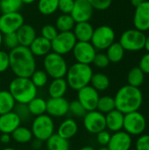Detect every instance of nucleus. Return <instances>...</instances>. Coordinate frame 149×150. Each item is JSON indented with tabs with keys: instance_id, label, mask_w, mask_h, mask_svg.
<instances>
[{
	"instance_id": "obj_20",
	"label": "nucleus",
	"mask_w": 149,
	"mask_h": 150,
	"mask_svg": "<svg viewBox=\"0 0 149 150\" xmlns=\"http://www.w3.org/2000/svg\"><path fill=\"white\" fill-rule=\"evenodd\" d=\"M125 114L117 109L105 114V124L106 128L113 133L123 130Z\"/></svg>"
},
{
	"instance_id": "obj_40",
	"label": "nucleus",
	"mask_w": 149,
	"mask_h": 150,
	"mask_svg": "<svg viewBox=\"0 0 149 150\" xmlns=\"http://www.w3.org/2000/svg\"><path fill=\"white\" fill-rule=\"evenodd\" d=\"M13 111L19 117V119L21 120L22 122H25V121L29 120V119L32 116L29 112L28 106L25 104H16Z\"/></svg>"
},
{
	"instance_id": "obj_51",
	"label": "nucleus",
	"mask_w": 149,
	"mask_h": 150,
	"mask_svg": "<svg viewBox=\"0 0 149 150\" xmlns=\"http://www.w3.org/2000/svg\"><path fill=\"white\" fill-rule=\"evenodd\" d=\"M141 3H142V2H141V0H131V4H132L135 8H136L137 6H139Z\"/></svg>"
},
{
	"instance_id": "obj_14",
	"label": "nucleus",
	"mask_w": 149,
	"mask_h": 150,
	"mask_svg": "<svg viewBox=\"0 0 149 150\" xmlns=\"http://www.w3.org/2000/svg\"><path fill=\"white\" fill-rule=\"evenodd\" d=\"M99 98V92L91 85H87L77 91V100L82 104L86 112L97 110Z\"/></svg>"
},
{
	"instance_id": "obj_26",
	"label": "nucleus",
	"mask_w": 149,
	"mask_h": 150,
	"mask_svg": "<svg viewBox=\"0 0 149 150\" xmlns=\"http://www.w3.org/2000/svg\"><path fill=\"white\" fill-rule=\"evenodd\" d=\"M47 150H69L70 144L68 140H66L57 134H54L46 141Z\"/></svg>"
},
{
	"instance_id": "obj_16",
	"label": "nucleus",
	"mask_w": 149,
	"mask_h": 150,
	"mask_svg": "<svg viewBox=\"0 0 149 150\" xmlns=\"http://www.w3.org/2000/svg\"><path fill=\"white\" fill-rule=\"evenodd\" d=\"M69 102L63 98H50L47 100V114L52 118H61L68 113Z\"/></svg>"
},
{
	"instance_id": "obj_21",
	"label": "nucleus",
	"mask_w": 149,
	"mask_h": 150,
	"mask_svg": "<svg viewBox=\"0 0 149 150\" xmlns=\"http://www.w3.org/2000/svg\"><path fill=\"white\" fill-rule=\"evenodd\" d=\"M73 33L77 41H83V42H90L94 28L92 25L89 22H80L76 23Z\"/></svg>"
},
{
	"instance_id": "obj_44",
	"label": "nucleus",
	"mask_w": 149,
	"mask_h": 150,
	"mask_svg": "<svg viewBox=\"0 0 149 150\" xmlns=\"http://www.w3.org/2000/svg\"><path fill=\"white\" fill-rule=\"evenodd\" d=\"M93 9L98 11H105L112 5V0H88Z\"/></svg>"
},
{
	"instance_id": "obj_56",
	"label": "nucleus",
	"mask_w": 149,
	"mask_h": 150,
	"mask_svg": "<svg viewBox=\"0 0 149 150\" xmlns=\"http://www.w3.org/2000/svg\"><path fill=\"white\" fill-rule=\"evenodd\" d=\"M3 150H17V149H13V148H11V147H7V148H4Z\"/></svg>"
},
{
	"instance_id": "obj_22",
	"label": "nucleus",
	"mask_w": 149,
	"mask_h": 150,
	"mask_svg": "<svg viewBox=\"0 0 149 150\" xmlns=\"http://www.w3.org/2000/svg\"><path fill=\"white\" fill-rule=\"evenodd\" d=\"M29 49L34 56H46L47 54L52 52L51 41L43 38L42 36L36 37L29 46Z\"/></svg>"
},
{
	"instance_id": "obj_11",
	"label": "nucleus",
	"mask_w": 149,
	"mask_h": 150,
	"mask_svg": "<svg viewBox=\"0 0 149 150\" xmlns=\"http://www.w3.org/2000/svg\"><path fill=\"white\" fill-rule=\"evenodd\" d=\"M25 24L24 17L21 13H2L0 16V32L2 34L16 33Z\"/></svg>"
},
{
	"instance_id": "obj_8",
	"label": "nucleus",
	"mask_w": 149,
	"mask_h": 150,
	"mask_svg": "<svg viewBox=\"0 0 149 150\" xmlns=\"http://www.w3.org/2000/svg\"><path fill=\"white\" fill-rule=\"evenodd\" d=\"M147 127L145 116L139 111L125 114L123 130L131 136L141 135Z\"/></svg>"
},
{
	"instance_id": "obj_34",
	"label": "nucleus",
	"mask_w": 149,
	"mask_h": 150,
	"mask_svg": "<svg viewBox=\"0 0 149 150\" xmlns=\"http://www.w3.org/2000/svg\"><path fill=\"white\" fill-rule=\"evenodd\" d=\"M59 0H39L38 10L40 13L45 16L54 14L58 10Z\"/></svg>"
},
{
	"instance_id": "obj_36",
	"label": "nucleus",
	"mask_w": 149,
	"mask_h": 150,
	"mask_svg": "<svg viewBox=\"0 0 149 150\" xmlns=\"http://www.w3.org/2000/svg\"><path fill=\"white\" fill-rule=\"evenodd\" d=\"M22 5L21 0H0V11L2 13L18 12Z\"/></svg>"
},
{
	"instance_id": "obj_29",
	"label": "nucleus",
	"mask_w": 149,
	"mask_h": 150,
	"mask_svg": "<svg viewBox=\"0 0 149 150\" xmlns=\"http://www.w3.org/2000/svg\"><path fill=\"white\" fill-rule=\"evenodd\" d=\"M11 136L14 142H16L17 143H19V144L28 143L32 141V139L33 137L31 129H29L25 127H22V126H19L11 134Z\"/></svg>"
},
{
	"instance_id": "obj_33",
	"label": "nucleus",
	"mask_w": 149,
	"mask_h": 150,
	"mask_svg": "<svg viewBox=\"0 0 149 150\" xmlns=\"http://www.w3.org/2000/svg\"><path fill=\"white\" fill-rule=\"evenodd\" d=\"M145 80V74L140 67H134L130 69L127 74V83L129 85L139 88L141 86Z\"/></svg>"
},
{
	"instance_id": "obj_55",
	"label": "nucleus",
	"mask_w": 149,
	"mask_h": 150,
	"mask_svg": "<svg viewBox=\"0 0 149 150\" xmlns=\"http://www.w3.org/2000/svg\"><path fill=\"white\" fill-rule=\"evenodd\" d=\"M2 45H3V34H2V33L0 32V47H1Z\"/></svg>"
},
{
	"instance_id": "obj_27",
	"label": "nucleus",
	"mask_w": 149,
	"mask_h": 150,
	"mask_svg": "<svg viewBox=\"0 0 149 150\" xmlns=\"http://www.w3.org/2000/svg\"><path fill=\"white\" fill-rule=\"evenodd\" d=\"M16 104L9 91H0V115L12 112Z\"/></svg>"
},
{
	"instance_id": "obj_9",
	"label": "nucleus",
	"mask_w": 149,
	"mask_h": 150,
	"mask_svg": "<svg viewBox=\"0 0 149 150\" xmlns=\"http://www.w3.org/2000/svg\"><path fill=\"white\" fill-rule=\"evenodd\" d=\"M115 40V32L109 25H100L94 29L90 43L96 50H106Z\"/></svg>"
},
{
	"instance_id": "obj_10",
	"label": "nucleus",
	"mask_w": 149,
	"mask_h": 150,
	"mask_svg": "<svg viewBox=\"0 0 149 150\" xmlns=\"http://www.w3.org/2000/svg\"><path fill=\"white\" fill-rule=\"evenodd\" d=\"M77 40L73 32H59L55 38L51 40L52 52L64 55L72 52Z\"/></svg>"
},
{
	"instance_id": "obj_2",
	"label": "nucleus",
	"mask_w": 149,
	"mask_h": 150,
	"mask_svg": "<svg viewBox=\"0 0 149 150\" xmlns=\"http://www.w3.org/2000/svg\"><path fill=\"white\" fill-rule=\"evenodd\" d=\"M114 101L116 109L126 114L139 111L143 102V95L140 88L126 84L117 91Z\"/></svg>"
},
{
	"instance_id": "obj_50",
	"label": "nucleus",
	"mask_w": 149,
	"mask_h": 150,
	"mask_svg": "<svg viewBox=\"0 0 149 150\" xmlns=\"http://www.w3.org/2000/svg\"><path fill=\"white\" fill-rule=\"evenodd\" d=\"M42 144H43L42 141L38 140V139H34L32 142V148L34 150H40L42 148Z\"/></svg>"
},
{
	"instance_id": "obj_59",
	"label": "nucleus",
	"mask_w": 149,
	"mask_h": 150,
	"mask_svg": "<svg viewBox=\"0 0 149 150\" xmlns=\"http://www.w3.org/2000/svg\"><path fill=\"white\" fill-rule=\"evenodd\" d=\"M31 150H34V149H31Z\"/></svg>"
},
{
	"instance_id": "obj_7",
	"label": "nucleus",
	"mask_w": 149,
	"mask_h": 150,
	"mask_svg": "<svg viewBox=\"0 0 149 150\" xmlns=\"http://www.w3.org/2000/svg\"><path fill=\"white\" fill-rule=\"evenodd\" d=\"M146 35L144 32L137 29H129L125 31L119 39V44L125 51L137 52L141 51L145 47Z\"/></svg>"
},
{
	"instance_id": "obj_46",
	"label": "nucleus",
	"mask_w": 149,
	"mask_h": 150,
	"mask_svg": "<svg viewBox=\"0 0 149 150\" xmlns=\"http://www.w3.org/2000/svg\"><path fill=\"white\" fill-rule=\"evenodd\" d=\"M112 134L107 130H103L97 134V142L101 147H107L110 140H111Z\"/></svg>"
},
{
	"instance_id": "obj_53",
	"label": "nucleus",
	"mask_w": 149,
	"mask_h": 150,
	"mask_svg": "<svg viewBox=\"0 0 149 150\" xmlns=\"http://www.w3.org/2000/svg\"><path fill=\"white\" fill-rule=\"evenodd\" d=\"M21 2H22V4H32L33 2H35V0H21Z\"/></svg>"
},
{
	"instance_id": "obj_30",
	"label": "nucleus",
	"mask_w": 149,
	"mask_h": 150,
	"mask_svg": "<svg viewBox=\"0 0 149 150\" xmlns=\"http://www.w3.org/2000/svg\"><path fill=\"white\" fill-rule=\"evenodd\" d=\"M106 55L110 61V62L117 63L122 61L125 55V50L119 42H113L107 49Z\"/></svg>"
},
{
	"instance_id": "obj_25",
	"label": "nucleus",
	"mask_w": 149,
	"mask_h": 150,
	"mask_svg": "<svg viewBox=\"0 0 149 150\" xmlns=\"http://www.w3.org/2000/svg\"><path fill=\"white\" fill-rule=\"evenodd\" d=\"M68 88V85L65 77L55 78L53 79L48 86V94L50 98H63Z\"/></svg>"
},
{
	"instance_id": "obj_41",
	"label": "nucleus",
	"mask_w": 149,
	"mask_h": 150,
	"mask_svg": "<svg viewBox=\"0 0 149 150\" xmlns=\"http://www.w3.org/2000/svg\"><path fill=\"white\" fill-rule=\"evenodd\" d=\"M41 36L48 40H53L55 36L58 34V30L57 28L55 27V25H45L42 26L41 28Z\"/></svg>"
},
{
	"instance_id": "obj_28",
	"label": "nucleus",
	"mask_w": 149,
	"mask_h": 150,
	"mask_svg": "<svg viewBox=\"0 0 149 150\" xmlns=\"http://www.w3.org/2000/svg\"><path fill=\"white\" fill-rule=\"evenodd\" d=\"M29 112L32 116H40L47 112V100L42 98L35 97L27 104Z\"/></svg>"
},
{
	"instance_id": "obj_54",
	"label": "nucleus",
	"mask_w": 149,
	"mask_h": 150,
	"mask_svg": "<svg viewBox=\"0 0 149 150\" xmlns=\"http://www.w3.org/2000/svg\"><path fill=\"white\" fill-rule=\"evenodd\" d=\"M79 150H96L93 147H90V146H85V147H83L81 148Z\"/></svg>"
},
{
	"instance_id": "obj_12",
	"label": "nucleus",
	"mask_w": 149,
	"mask_h": 150,
	"mask_svg": "<svg viewBox=\"0 0 149 150\" xmlns=\"http://www.w3.org/2000/svg\"><path fill=\"white\" fill-rule=\"evenodd\" d=\"M83 126L89 133L97 134L106 129L105 115L97 110L87 112L83 117Z\"/></svg>"
},
{
	"instance_id": "obj_52",
	"label": "nucleus",
	"mask_w": 149,
	"mask_h": 150,
	"mask_svg": "<svg viewBox=\"0 0 149 150\" xmlns=\"http://www.w3.org/2000/svg\"><path fill=\"white\" fill-rule=\"evenodd\" d=\"M144 48L147 50V52L149 53V35L146 37V42H145V47Z\"/></svg>"
},
{
	"instance_id": "obj_3",
	"label": "nucleus",
	"mask_w": 149,
	"mask_h": 150,
	"mask_svg": "<svg viewBox=\"0 0 149 150\" xmlns=\"http://www.w3.org/2000/svg\"><path fill=\"white\" fill-rule=\"evenodd\" d=\"M8 91L17 104L25 105L37 97L38 92V89L34 86L30 78L17 76L11 81Z\"/></svg>"
},
{
	"instance_id": "obj_38",
	"label": "nucleus",
	"mask_w": 149,
	"mask_h": 150,
	"mask_svg": "<svg viewBox=\"0 0 149 150\" xmlns=\"http://www.w3.org/2000/svg\"><path fill=\"white\" fill-rule=\"evenodd\" d=\"M68 112H70L75 117L83 118L87 112L84 109V107L82 105V104L77 99H76V100H73V101L69 102Z\"/></svg>"
},
{
	"instance_id": "obj_4",
	"label": "nucleus",
	"mask_w": 149,
	"mask_h": 150,
	"mask_svg": "<svg viewBox=\"0 0 149 150\" xmlns=\"http://www.w3.org/2000/svg\"><path fill=\"white\" fill-rule=\"evenodd\" d=\"M93 70L90 65L76 62L68 69L65 79L68 87L77 91L82 88L90 85Z\"/></svg>"
},
{
	"instance_id": "obj_5",
	"label": "nucleus",
	"mask_w": 149,
	"mask_h": 150,
	"mask_svg": "<svg viewBox=\"0 0 149 150\" xmlns=\"http://www.w3.org/2000/svg\"><path fill=\"white\" fill-rule=\"evenodd\" d=\"M43 66L45 72L53 79L65 77L68 69L63 55L58 54L54 52H50L44 56Z\"/></svg>"
},
{
	"instance_id": "obj_35",
	"label": "nucleus",
	"mask_w": 149,
	"mask_h": 150,
	"mask_svg": "<svg viewBox=\"0 0 149 150\" xmlns=\"http://www.w3.org/2000/svg\"><path fill=\"white\" fill-rule=\"evenodd\" d=\"M114 109H116L114 98L110 97V96H104V97L99 98V100L97 105V110L98 112L105 115L108 112L113 111Z\"/></svg>"
},
{
	"instance_id": "obj_57",
	"label": "nucleus",
	"mask_w": 149,
	"mask_h": 150,
	"mask_svg": "<svg viewBox=\"0 0 149 150\" xmlns=\"http://www.w3.org/2000/svg\"><path fill=\"white\" fill-rule=\"evenodd\" d=\"M97 150H109V149L107 147H101V148H99Z\"/></svg>"
},
{
	"instance_id": "obj_24",
	"label": "nucleus",
	"mask_w": 149,
	"mask_h": 150,
	"mask_svg": "<svg viewBox=\"0 0 149 150\" xmlns=\"http://www.w3.org/2000/svg\"><path fill=\"white\" fill-rule=\"evenodd\" d=\"M77 132H78L77 122L72 118L64 120L59 125L57 129V134L66 140H69L73 138L77 134Z\"/></svg>"
},
{
	"instance_id": "obj_58",
	"label": "nucleus",
	"mask_w": 149,
	"mask_h": 150,
	"mask_svg": "<svg viewBox=\"0 0 149 150\" xmlns=\"http://www.w3.org/2000/svg\"><path fill=\"white\" fill-rule=\"evenodd\" d=\"M141 2H144V1H148V0H141Z\"/></svg>"
},
{
	"instance_id": "obj_23",
	"label": "nucleus",
	"mask_w": 149,
	"mask_h": 150,
	"mask_svg": "<svg viewBox=\"0 0 149 150\" xmlns=\"http://www.w3.org/2000/svg\"><path fill=\"white\" fill-rule=\"evenodd\" d=\"M16 34L18 37L19 46H23L26 47H29V46L37 37L34 27L28 24H24L16 32Z\"/></svg>"
},
{
	"instance_id": "obj_45",
	"label": "nucleus",
	"mask_w": 149,
	"mask_h": 150,
	"mask_svg": "<svg viewBox=\"0 0 149 150\" xmlns=\"http://www.w3.org/2000/svg\"><path fill=\"white\" fill-rule=\"evenodd\" d=\"M136 150H149V134H141L135 142Z\"/></svg>"
},
{
	"instance_id": "obj_48",
	"label": "nucleus",
	"mask_w": 149,
	"mask_h": 150,
	"mask_svg": "<svg viewBox=\"0 0 149 150\" xmlns=\"http://www.w3.org/2000/svg\"><path fill=\"white\" fill-rule=\"evenodd\" d=\"M139 67L144 72V74L149 75V53H147L145 55L141 57Z\"/></svg>"
},
{
	"instance_id": "obj_32",
	"label": "nucleus",
	"mask_w": 149,
	"mask_h": 150,
	"mask_svg": "<svg viewBox=\"0 0 149 150\" xmlns=\"http://www.w3.org/2000/svg\"><path fill=\"white\" fill-rule=\"evenodd\" d=\"M75 25L76 22L70 14L60 15L55 22V27L58 32H72Z\"/></svg>"
},
{
	"instance_id": "obj_1",
	"label": "nucleus",
	"mask_w": 149,
	"mask_h": 150,
	"mask_svg": "<svg viewBox=\"0 0 149 150\" xmlns=\"http://www.w3.org/2000/svg\"><path fill=\"white\" fill-rule=\"evenodd\" d=\"M10 69L17 77H28L36 70L35 56L29 47L18 46L9 53Z\"/></svg>"
},
{
	"instance_id": "obj_18",
	"label": "nucleus",
	"mask_w": 149,
	"mask_h": 150,
	"mask_svg": "<svg viewBox=\"0 0 149 150\" xmlns=\"http://www.w3.org/2000/svg\"><path fill=\"white\" fill-rule=\"evenodd\" d=\"M132 144V136L124 130H121L112 134L107 148L109 150H130Z\"/></svg>"
},
{
	"instance_id": "obj_19",
	"label": "nucleus",
	"mask_w": 149,
	"mask_h": 150,
	"mask_svg": "<svg viewBox=\"0 0 149 150\" xmlns=\"http://www.w3.org/2000/svg\"><path fill=\"white\" fill-rule=\"evenodd\" d=\"M21 120L14 111L0 115V133L11 134L20 125Z\"/></svg>"
},
{
	"instance_id": "obj_6",
	"label": "nucleus",
	"mask_w": 149,
	"mask_h": 150,
	"mask_svg": "<svg viewBox=\"0 0 149 150\" xmlns=\"http://www.w3.org/2000/svg\"><path fill=\"white\" fill-rule=\"evenodd\" d=\"M31 131L35 139L46 142L54 134V122L47 114H42L34 118L32 122Z\"/></svg>"
},
{
	"instance_id": "obj_37",
	"label": "nucleus",
	"mask_w": 149,
	"mask_h": 150,
	"mask_svg": "<svg viewBox=\"0 0 149 150\" xmlns=\"http://www.w3.org/2000/svg\"><path fill=\"white\" fill-rule=\"evenodd\" d=\"M31 81L32 82V83L34 84V86L38 89V88H42L44 87L48 81V76L47 74L45 72V70L42 69H36L32 76H30Z\"/></svg>"
},
{
	"instance_id": "obj_42",
	"label": "nucleus",
	"mask_w": 149,
	"mask_h": 150,
	"mask_svg": "<svg viewBox=\"0 0 149 150\" xmlns=\"http://www.w3.org/2000/svg\"><path fill=\"white\" fill-rule=\"evenodd\" d=\"M97 68H99V69H105L106 67L109 66L110 64V61L106 55V54H104V53H97L95 57H94V60H93V62H92Z\"/></svg>"
},
{
	"instance_id": "obj_15",
	"label": "nucleus",
	"mask_w": 149,
	"mask_h": 150,
	"mask_svg": "<svg viewBox=\"0 0 149 150\" xmlns=\"http://www.w3.org/2000/svg\"><path fill=\"white\" fill-rule=\"evenodd\" d=\"M93 11L94 9L88 0H75L70 15L76 23L89 22L93 16Z\"/></svg>"
},
{
	"instance_id": "obj_47",
	"label": "nucleus",
	"mask_w": 149,
	"mask_h": 150,
	"mask_svg": "<svg viewBox=\"0 0 149 150\" xmlns=\"http://www.w3.org/2000/svg\"><path fill=\"white\" fill-rule=\"evenodd\" d=\"M8 69H10L9 54L4 50H0V73L5 72Z\"/></svg>"
},
{
	"instance_id": "obj_49",
	"label": "nucleus",
	"mask_w": 149,
	"mask_h": 150,
	"mask_svg": "<svg viewBox=\"0 0 149 150\" xmlns=\"http://www.w3.org/2000/svg\"><path fill=\"white\" fill-rule=\"evenodd\" d=\"M11 140V134H1L0 135V142L3 144H8Z\"/></svg>"
},
{
	"instance_id": "obj_13",
	"label": "nucleus",
	"mask_w": 149,
	"mask_h": 150,
	"mask_svg": "<svg viewBox=\"0 0 149 150\" xmlns=\"http://www.w3.org/2000/svg\"><path fill=\"white\" fill-rule=\"evenodd\" d=\"M73 55L76 62L90 65L93 62L97 50L90 42L77 41L73 50Z\"/></svg>"
},
{
	"instance_id": "obj_31",
	"label": "nucleus",
	"mask_w": 149,
	"mask_h": 150,
	"mask_svg": "<svg viewBox=\"0 0 149 150\" xmlns=\"http://www.w3.org/2000/svg\"><path fill=\"white\" fill-rule=\"evenodd\" d=\"M90 85H91L98 92L104 91L109 88L110 79L106 75L103 73H93Z\"/></svg>"
},
{
	"instance_id": "obj_17",
	"label": "nucleus",
	"mask_w": 149,
	"mask_h": 150,
	"mask_svg": "<svg viewBox=\"0 0 149 150\" xmlns=\"http://www.w3.org/2000/svg\"><path fill=\"white\" fill-rule=\"evenodd\" d=\"M133 25L135 29L141 32L149 31V0L142 2L135 8Z\"/></svg>"
},
{
	"instance_id": "obj_43",
	"label": "nucleus",
	"mask_w": 149,
	"mask_h": 150,
	"mask_svg": "<svg viewBox=\"0 0 149 150\" xmlns=\"http://www.w3.org/2000/svg\"><path fill=\"white\" fill-rule=\"evenodd\" d=\"M75 0H59L58 1V10L61 11L62 14H70L74 7Z\"/></svg>"
},
{
	"instance_id": "obj_39",
	"label": "nucleus",
	"mask_w": 149,
	"mask_h": 150,
	"mask_svg": "<svg viewBox=\"0 0 149 150\" xmlns=\"http://www.w3.org/2000/svg\"><path fill=\"white\" fill-rule=\"evenodd\" d=\"M3 45L10 50H12L15 47H18L19 44L16 33L3 34Z\"/></svg>"
}]
</instances>
